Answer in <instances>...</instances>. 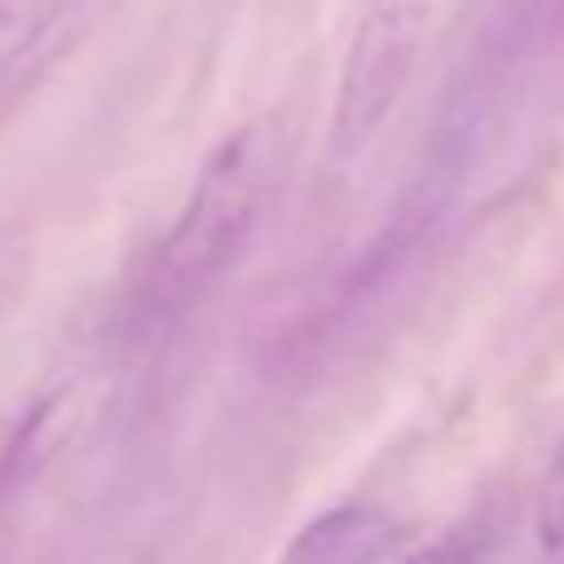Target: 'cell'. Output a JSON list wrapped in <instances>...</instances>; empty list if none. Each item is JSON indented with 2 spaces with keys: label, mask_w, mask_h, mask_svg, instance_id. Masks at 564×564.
<instances>
[{
  "label": "cell",
  "mask_w": 564,
  "mask_h": 564,
  "mask_svg": "<svg viewBox=\"0 0 564 564\" xmlns=\"http://www.w3.org/2000/svg\"><path fill=\"white\" fill-rule=\"evenodd\" d=\"M273 164H278V154H273L268 124L238 129V134H228L208 154V164L194 178V194H188L184 214L174 218V228L164 234V243L154 253L149 288H154V297L164 307L198 297L208 282H218L234 268V258L253 238V224L268 204Z\"/></svg>",
  "instance_id": "obj_1"
},
{
  "label": "cell",
  "mask_w": 564,
  "mask_h": 564,
  "mask_svg": "<svg viewBox=\"0 0 564 564\" xmlns=\"http://www.w3.org/2000/svg\"><path fill=\"white\" fill-rule=\"evenodd\" d=\"M411 55H416V10L406 0H377L357 30L337 99V149H357L371 129L387 119L406 85Z\"/></svg>",
  "instance_id": "obj_2"
},
{
  "label": "cell",
  "mask_w": 564,
  "mask_h": 564,
  "mask_svg": "<svg viewBox=\"0 0 564 564\" xmlns=\"http://www.w3.org/2000/svg\"><path fill=\"white\" fill-rule=\"evenodd\" d=\"M406 545L397 516L377 506H332L288 540L278 564H391Z\"/></svg>",
  "instance_id": "obj_3"
},
{
  "label": "cell",
  "mask_w": 564,
  "mask_h": 564,
  "mask_svg": "<svg viewBox=\"0 0 564 564\" xmlns=\"http://www.w3.org/2000/svg\"><path fill=\"white\" fill-rule=\"evenodd\" d=\"M75 0H0V69L20 59Z\"/></svg>",
  "instance_id": "obj_4"
},
{
  "label": "cell",
  "mask_w": 564,
  "mask_h": 564,
  "mask_svg": "<svg viewBox=\"0 0 564 564\" xmlns=\"http://www.w3.org/2000/svg\"><path fill=\"white\" fill-rule=\"evenodd\" d=\"M535 535L540 545L555 555L564 550V441L555 451V460H550L545 480H540V500H535Z\"/></svg>",
  "instance_id": "obj_5"
},
{
  "label": "cell",
  "mask_w": 564,
  "mask_h": 564,
  "mask_svg": "<svg viewBox=\"0 0 564 564\" xmlns=\"http://www.w3.org/2000/svg\"><path fill=\"white\" fill-rule=\"evenodd\" d=\"M401 564H480V545L470 535H460V530H451V535L431 540V545L411 550Z\"/></svg>",
  "instance_id": "obj_6"
},
{
  "label": "cell",
  "mask_w": 564,
  "mask_h": 564,
  "mask_svg": "<svg viewBox=\"0 0 564 564\" xmlns=\"http://www.w3.org/2000/svg\"><path fill=\"white\" fill-rule=\"evenodd\" d=\"M516 15H525V20H540V15H550V10H560L564 0H506Z\"/></svg>",
  "instance_id": "obj_7"
}]
</instances>
